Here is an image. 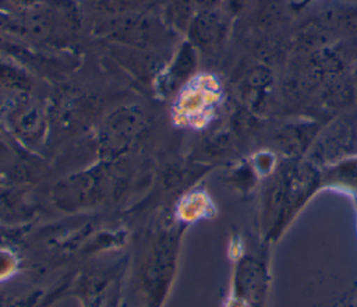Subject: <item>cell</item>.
Listing matches in <instances>:
<instances>
[{
	"label": "cell",
	"mask_w": 357,
	"mask_h": 307,
	"mask_svg": "<svg viewBox=\"0 0 357 307\" xmlns=\"http://www.w3.org/2000/svg\"><path fill=\"white\" fill-rule=\"evenodd\" d=\"M317 21L332 35H357V6L331 7Z\"/></svg>",
	"instance_id": "1"
},
{
	"label": "cell",
	"mask_w": 357,
	"mask_h": 307,
	"mask_svg": "<svg viewBox=\"0 0 357 307\" xmlns=\"http://www.w3.org/2000/svg\"><path fill=\"white\" fill-rule=\"evenodd\" d=\"M226 32V24L219 13L208 10L204 11L194 24V33L198 43L204 46L218 45Z\"/></svg>",
	"instance_id": "2"
},
{
	"label": "cell",
	"mask_w": 357,
	"mask_h": 307,
	"mask_svg": "<svg viewBox=\"0 0 357 307\" xmlns=\"http://www.w3.org/2000/svg\"><path fill=\"white\" fill-rule=\"evenodd\" d=\"M93 6L103 7L107 10H121L126 7H131L137 4L139 0H91Z\"/></svg>",
	"instance_id": "3"
},
{
	"label": "cell",
	"mask_w": 357,
	"mask_h": 307,
	"mask_svg": "<svg viewBox=\"0 0 357 307\" xmlns=\"http://www.w3.org/2000/svg\"><path fill=\"white\" fill-rule=\"evenodd\" d=\"M248 0H223L225 8L230 14H237L243 10V7L247 4Z\"/></svg>",
	"instance_id": "4"
},
{
	"label": "cell",
	"mask_w": 357,
	"mask_h": 307,
	"mask_svg": "<svg viewBox=\"0 0 357 307\" xmlns=\"http://www.w3.org/2000/svg\"><path fill=\"white\" fill-rule=\"evenodd\" d=\"M201 6H204V7H206V8H209V7H212V6H215L218 1H220V0H197Z\"/></svg>",
	"instance_id": "5"
},
{
	"label": "cell",
	"mask_w": 357,
	"mask_h": 307,
	"mask_svg": "<svg viewBox=\"0 0 357 307\" xmlns=\"http://www.w3.org/2000/svg\"><path fill=\"white\" fill-rule=\"evenodd\" d=\"M311 1H314V0H301V1L296 3V4H294V7H296V8H301V7L307 6V4H308V3H311Z\"/></svg>",
	"instance_id": "6"
}]
</instances>
